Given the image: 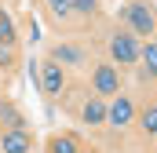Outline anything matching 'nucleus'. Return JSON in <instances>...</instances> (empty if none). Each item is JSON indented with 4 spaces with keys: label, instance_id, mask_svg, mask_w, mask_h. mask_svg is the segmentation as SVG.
<instances>
[{
    "label": "nucleus",
    "instance_id": "11",
    "mask_svg": "<svg viewBox=\"0 0 157 153\" xmlns=\"http://www.w3.org/2000/svg\"><path fill=\"white\" fill-rule=\"evenodd\" d=\"M99 7V0H70V11H77V15H91Z\"/></svg>",
    "mask_w": 157,
    "mask_h": 153
},
{
    "label": "nucleus",
    "instance_id": "2",
    "mask_svg": "<svg viewBox=\"0 0 157 153\" xmlns=\"http://www.w3.org/2000/svg\"><path fill=\"white\" fill-rule=\"evenodd\" d=\"M110 55L117 58L121 66L139 62V40L132 37V33H113V40H110Z\"/></svg>",
    "mask_w": 157,
    "mask_h": 153
},
{
    "label": "nucleus",
    "instance_id": "5",
    "mask_svg": "<svg viewBox=\"0 0 157 153\" xmlns=\"http://www.w3.org/2000/svg\"><path fill=\"white\" fill-rule=\"evenodd\" d=\"M95 91H99V99L102 95H117L121 91V73L113 69V66H95Z\"/></svg>",
    "mask_w": 157,
    "mask_h": 153
},
{
    "label": "nucleus",
    "instance_id": "3",
    "mask_svg": "<svg viewBox=\"0 0 157 153\" xmlns=\"http://www.w3.org/2000/svg\"><path fill=\"white\" fill-rule=\"evenodd\" d=\"M37 76H40V91H44V95H59L62 84H66V73H62L59 62H44V66H37Z\"/></svg>",
    "mask_w": 157,
    "mask_h": 153
},
{
    "label": "nucleus",
    "instance_id": "10",
    "mask_svg": "<svg viewBox=\"0 0 157 153\" xmlns=\"http://www.w3.org/2000/svg\"><path fill=\"white\" fill-rule=\"evenodd\" d=\"M51 153H77V139H70V135H59V139L51 142Z\"/></svg>",
    "mask_w": 157,
    "mask_h": 153
},
{
    "label": "nucleus",
    "instance_id": "12",
    "mask_svg": "<svg viewBox=\"0 0 157 153\" xmlns=\"http://www.w3.org/2000/svg\"><path fill=\"white\" fill-rule=\"evenodd\" d=\"M77 58H80V51H77V47H59L51 62H77Z\"/></svg>",
    "mask_w": 157,
    "mask_h": 153
},
{
    "label": "nucleus",
    "instance_id": "9",
    "mask_svg": "<svg viewBox=\"0 0 157 153\" xmlns=\"http://www.w3.org/2000/svg\"><path fill=\"white\" fill-rule=\"evenodd\" d=\"M139 58L146 62V73L157 76V44H146V47H139Z\"/></svg>",
    "mask_w": 157,
    "mask_h": 153
},
{
    "label": "nucleus",
    "instance_id": "8",
    "mask_svg": "<svg viewBox=\"0 0 157 153\" xmlns=\"http://www.w3.org/2000/svg\"><path fill=\"white\" fill-rule=\"evenodd\" d=\"M0 44H15V22L4 7H0Z\"/></svg>",
    "mask_w": 157,
    "mask_h": 153
},
{
    "label": "nucleus",
    "instance_id": "14",
    "mask_svg": "<svg viewBox=\"0 0 157 153\" xmlns=\"http://www.w3.org/2000/svg\"><path fill=\"white\" fill-rule=\"evenodd\" d=\"M48 11L51 15H70V0H48Z\"/></svg>",
    "mask_w": 157,
    "mask_h": 153
},
{
    "label": "nucleus",
    "instance_id": "15",
    "mask_svg": "<svg viewBox=\"0 0 157 153\" xmlns=\"http://www.w3.org/2000/svg\"><path fill=\"white\" fill-rule=\"evenodd\" d=\"M11 62V44H0V66Z\"/></svg>",
    "mask_w": 157,
    "mask_h": 153
},
{
    "label": "nucleus",
    "instance_id": "13",
    "mask_svg": "<svg viewBox=\"0 0 157 153\" xmlns=\"http://www.w3.org/2000/svg\"><path fill=\"white\" fill-rule=\"evenodd\" d=\"M143 128H146L150 135H157V106H150V110L143 113Z\"/></svg>",
    "mask_w": 157,
    "mask_h": 153
},
{
    "label": "nucleus",
    "instance_id": "7",
    "mask_svg": "<svg viewBox=\"0 0 157 153\" xmlns=\"http://www.w3.org/2000/svg\"><path fill=\"white\" fill-rule=\"evenodd\" d=\"M84 120H88V124H102V120H106V102H102V99H88V102H84Z\"/></svg>",
    "mask_w": 157,
    "mask_h": 153
},
{
    "label": "nucleus",
    "instance_id": "1",
    "mask_svg": "<svg viewBox=\"0 0 157 153\" xmlns=\"http://www.w3.org/2000/svg\"><path fill=\"white\" fill-rule=\"evenodd\" d=\"M124 18H128L132 33H139V37H150L157 29V18H154V11H150L146 4H128V7H124Z\"/></svg>",
    "mask_w": 157,
    "mask_h": 153
},
{
    "label": "nucleus",
    "instance_id": "6",
    "mask_svg": "<svg viewBox=\"0 0 157 153\" xmlns=\"http://www.w3.org/2000/svg\"><path fill=\"white\" fill-rule=\"evenodd\" d=\"M0 150L4 153H29V135L22 128H11L4 139H0Z\"/></svg>",
    "mask_w": 157,
    "mask_h": 153
},
{
    "label": "nucleus",
    "instance_id": "4",
    "mask_svg": "<svg viewBox=\"0 0 157 153\" xmlns=\"http://www.w3.org/2000/svg\"><path fill=\"white\" fill-rule=\"evenodd\" d=\"M132 117H135V106H132V99H124V95H117V99L106 106V120H110L113 128H128Z\"/></svg>",
    "mask_w": 157,
    "mask_h": 153
}]
</instances>
